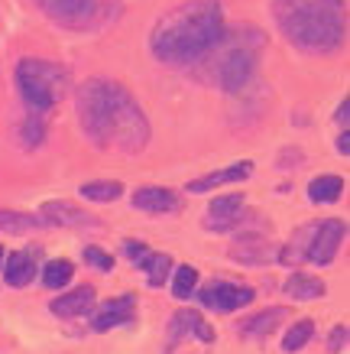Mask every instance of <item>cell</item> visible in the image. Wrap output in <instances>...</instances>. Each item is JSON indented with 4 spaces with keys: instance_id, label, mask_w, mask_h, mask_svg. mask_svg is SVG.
Returning a JSON list of instances; mask_svg holds the SVG:
<instances>
[{
    "instance_id": "cell-1",
    "label": "cell",
    "mask_w": 350,
    "mask_h": 354,
    "mask_svg": "<svg viewBox=\"0 0 350 354\" xmlns=\"http://www.w3.org/2000/svg\"><path fill=\"white\" fill-rule=\"evenodd\" d=\"M75 118L88 143L97 150L137 156L149 143V118L137 95L117 78L95 75L75 91Z\"/></svg>"
},
{
    "instance_id": "cell-2",
    "label": "cell",
    "mask_w": 350,
    "mask_h": 354,
    "mask_svg": "<svg viewBox=\"0 0 350 354\" xmlns=\"http://www.w3.org/2000/svg\"><path fill=\"white\" fill-rule=\"evenodd\" d=\"M227 20L221 0H185L162 13L149 32L153 59L172 68H188L204 62V55L221 43Z\"/></svg>"
},
{
    "instance_id": "cell-3",
    "label": "cell",
    "mask_w": 350,
    "mask_h": 354,
    "mask_svg": "<svg viewBox=\"0 0 350 354\" xmlns=\"http://www.w3.org/2000/svg\"><path fill=\"white\" fill-rule=\"evenodd\" d=\"M273 20L282 39L305 55H331L347 39L344 0H273Z\"/></svg>"
},
{
    "instance_id": "cell-4",
    "label": "cell",
    "mask_w": 350,
    "mask_h": 354,
    "mask_svg": "<svg viewBox=\"0 0 350 354\" xmlns=\"http://www.w3.org/2000/svg\"><path fill=\"white\" fill-rule=\"evenodd\" d=\"M266 46V36L244 23L240 30H224L221 43L214 46L204 59H211V78L214 85L227 95H240L260 72V49Z\"/></svg>"
},
{
    "instance_id": "cell-5",
    "label": "cell",
    "mask_w": 350,
    "mask_h": 354,
    "mask_svg": "<svg viewBox=\"0 0 350 354\" xmlns=\"http://www.w3.org/2000/svg\"><path fill=\"white\" fill-rule=\"evenodd\" d=\"M13 78H17V91H20L26 111L43 114V118L68 95V85H72L68 68L49 62V59H20Z\"/></svg>"
},
{
    "instance_id": "cell-6",
    "label": "cell",
    "mask_w": 350,
    "mask_h": 354,
    "mask_svg": "<svg viewBox=\"0 0 350 354\" xmlns=\"http://www.w3.org/2000/svg\"><path fill=\"white\" fill-rule=\"evenodd\" d=\"M39 13L49 23L62 26L72 32L101 30L110 17V3L107 0H32Z\"/></svg>"
},
{
    "instance_id": "cell-7",
    "label": "cell",
    "mask_w": 350,
    "mask_h": 354,
    "mask_svg": "<svg viewBox=\"0 0 350 354\" xmlns=\"http://www.w3.org/2000/svg\"><path fill=\"white\" fill-rule=\"evenodd\" d=\"M347 237V225L340 218H324V221H315V231H311V241H308V254L305 263H315V267H331L334 257H338L340 244Z\"/></svg>"
},
{
    "instance_id": "cell-8",
    "label": "cell",
    "mask_w": 350,
    "mask_h": 354,
    "mask_svg": "<svg viewBox=\"0 0 350 354\" xmlns=\"http://www.w3.org/2000/svg\"><path fill=\"white\" fill-rule=\"evenodd\" d=\"M256 292L244 283H227V279H214L202 290V306L208 312H237L253 302Z\"/></svg>"
},
{
    "instance_id": "cell-9",
    "label": "cell",
    "mask_w": 350,
    "mask_h": 354,
    "mask_svg": "<svg viewBox=\"0 0 350 354\" xmlns=\"http://www.w3.org/2000/svg\"><path fill=\"white\" fill-rule=\"evenodd\" d=\"M246 198L244 192H231V195H217L211 205H208V215H204L202 225L208 227V231H237L240 227V221L246 218Z\"/></svg>"
},
{
    "instance_id": "cell-10",
    "label": "cell",
    "mask_w": 350,
    "mask_h": 354,
    "mask_svg": "<svg viewBox=\"0 0 350 354\" xmlns=\"http://www.w3.org/2000/svg\"><path fill=\"white\" fill-rule=\"evenodd\" d=\"M182 338H198V342H204V344H214L217 335H214V328L204 322L198 312L182 309V312H175V319H172V325H169V344H166V351L175 348Z\"/></svg>"
},
{
    "instance_id": "cell-11",
    "label": "cell",
    "mask_w": 350,
    "mask_h": 354,
    "mask_svg": "<svg viewBox=\"0 0 350 354\" xmlns=\"http://www.w3.org/2000/svg\"><path fill=\"white\" fill-rule=\"evenodd\" d=\"M276 244L263 234H244L231 247V257L246 267H263V263H276Z\"/></svg>"
},
{
    "instance_id": "cell-12",
    "label": "cell",
    "mask_w": 350,
    "mask_h": 354,
    "mask_svg": "<svg viewBox=\"0 0 350 354\" xmlns=\"http://www.w3.org/2000/svg\"><path fill=\"white\" fill-rule=\"evenodd\" d=\"M133 315H137V296H117V299H107L101 309L91 315V328L95 332H110L117 325H127L133 322Z\"/></svg>"
},
{
    "instance_id": "cell-13",
    "label": "cell",
    "mask_w": 350,
    "mask_h": 354,
    "mask_svg": "<svg viewBox=\"0 0 350 354\" xmlns=\"http://www.w3.org/2000/svg\"><path fill=\"white\" fill-rule=\"evenodd\" d=\"M46 225H55V227H101L95 215H88L85 208H78L72 202H46L39 208Z\"/></svg>"
},
{
    "instance_id": "cell-14",
    "label": "cell",
    "mask_w": 350,
    "mask_h": 354,
    "mask_svg": "<svg viewBox=\"0 0 350 354\" xmlns=\"http://www.w3.org/2000/svg\"><path fill=\"white\" fill-rule=\"evenodd\" d=\"M130 202L137 212H146V215H172L179 208V195L162 185H146V189H137Z\"/></svg>"
},
{
    "instance_id": "cell-15",
    "label": "cell",
    "mask_w": 350,
    "mask_h": 354,
    "mask_svg": "<svg viewBox=\"0 0 350 354\" xmlns=\"http://www.w3.org/2000/svg\"><path fill=\"white\" fill-rule=\"evenodd\" d=\"M95 299H97L95 286H78V290L62 292L59 299H52L49 312H52L55 319H81V315H88V312L95 309Z\"/></svg>"
},
{
    "instance_id": "cell-16",
    "label": "cell",
    "mask_w": 350,
    "mask_h": 354,
    "mask_svg": "<svg viewBox=\"0 0 350 354\" xmlns=\"http://www.w3.org/2000/svg\"><path fill=\"white\" fill-rule=\"evenodd\" d=\"M250 172H253V162H233L227 169L208 172L202 179H191L185 189H188V195H204V192H214V189H224V185H231V183H244Z\"/></svg>"
},
{
    "instance_id": "cell-17",
    "label": "cell",
    "mask_w": 350,
    "mask_h": 354,
    "mask_svg": "<svg viewBox=\"0 0 350 354\" xmlns=\"http://www.w3.org/2000/svg\"><path fill=\"white\" fill-rule=\"evenodd\" d=\"M0 267H3V283H7L10 290H23V286H30L32 277H36V260H32L30 250L7 254Z\"/></svg>"
},
{
    "instance_id": "cell-18",
    "label": "cell",
    "mask_w": 350,
    "mask_h": 354,
    "mask_svg": "<svg viewBox=\"0 0 350 354\" xmlns=\"http://www.w3.org/2000/svg\"><path fill=\"white\" fill-rule=\"evenodd\" d=\"M282 322H286V309H282V306H273V309L256 312V315L244 319V322H240V335H244V338H250V342H256V338L273 335Z\"/></svg>"
},
{
    "instance_id": "cell-19",
    "label": "cell",
    "mask_w": 350,
    "mask_h": 354,
    "mask_svg": "<svg viewBox=\"0 0 350 354\" xmlns=\"http://www.w3.org/2000/svg\"><path fill=\"white\" fill-rule=\"evenodd\" d=\"M282 292H286L289 299L295 302H311V299H321L324 296V283L318 277H308V273H292V277L282 283Z\"/></svg>"
},
{
    "instance_id": "cell-20",
    "label": "cell",
    "mask_w": 350,
    "mask_h": 354,
    "mask_svg": "<svg viewBox=\"0 0 350 354\" xmlns=\"http://www.w3.org/2000/svg\"><path fill=\"white\" fill-rule=\"evenodd\" d=\"M344 195V179L328 172V176H315L311 183H308V198L318 205H334Z\"/></svg>"
},
{
    "instance_id": "cell-21",
    "label": "cell",
    "mask_w": 350,
    "mask_h": 354,
    "mask_svg": "<svg viewBox=\"0 0 350 354\" xmlns=\"http://www.w3.org/2000/svg\"><path fill=\"white\" fill-rule=\"evenodd\" d=\"M43 215H26V212H10L0 208V234H30L32 227H43Z\"/></svg>"
},
{
    "instance_id": "cell-22",
    "label": "cell",
    "mask_w": 350,
    "mask_h": 354,
    "mask_svg": "<svg viewBox=\"0 0 350 354\" xmlns=\"http://www.w3.org/2000/svg\"><path fill=\"white\" fill-rule=\"evenodd\" d=\"M120 195H124V183H117V179H95V183L81 185V198L88 202H114Z\"/></svg>"
},
{
    "instance_id": "cell-23",
    "label": "cell",
    "mask_w": 350,
    "mask_h": 354,
    "mask_svg": "<svg viewBox=\"0 0 350 354\" xmlns=\"http://www.w3.org/2000/svg\"><path fill=\"white\" fill-rule=\"evenodd\" d=\"M72 277H75V263H72V260H65V257L49 260V263H46V270H43V286H46V290H59V286H68V283H72Z\"/></svg>"
},
{
    "instance_id": "cell-24",
    "label": "cell",
    "mask_w": 350,
    "mask_h": 354,
    "mask_svg": "<svg viewBox=\"0 0 350 354\" xmlns=\"http://www.w3.org/2000/svg\"><path fill=\"white\" fill-rule=\"evenodd\" d=\"M311 338H315V322H311V319H298V322L289 325L286 338H282V351H289V354L302 351Z\"/></svg>"
},
{
    "instance_id": "cell-25",
    "label": "cell",
    "mask_w": 350,
    "mask_h": 354,
    "mask_svg": "<svg viewBox=\"0 0 350 354\" xmlns=\"http://www.w3.org/2000/svg\"><path fill=\"white\" fill-rule=\"evenodd\" d=\"M139 270L146 273L149 286H153V290H159L162 283L172 277V257H169V254H149V260Z\"/></svg>"
},
{
    "instance_id": "cell-26",
    "label": "cell",
    "mask_w": 350,
    "mask_h": 354,
    "mask_svg": "<svg viewBox=\"0 0 350 354\" xmlns=\"http://www.w3.org/2000/svg\"><path fill=\"white\" fill-rule=\"evenodd\" d=\"M198 292V270L195 267H172V296L191 299Z\"/></svg>"
},
{
    "instance_id": "cell-27",
    "label": "cell",
    "mask_w": 350,
    "mask_h": 354,
    "mask_svg": "<svg viewBox=\"0 0 350 354\" xmlns=\"http://www.w3.org/2000/svg\"><path fill=\"white\" fill-rule=\"evenodd\" d=\"M20 130H23V143H26V147L43 143V137H46V120H43V114H26V120L20 124Z\"/></svg>"
},
{
    "instance_id": "cell-28",
    "label": "cell",
    "mask_w": 350,
    "mask_h": 354,
    "mask_svg": "<svg viewBox=\"0 0 350 354\" xmlns=\"http://www.w3.org/2000/svg\"><path fill=\"white\" fill-rule=\"evenodd\" d=\"M85 260L95 270H101V273H110V270H114V257L107 254L104 247H97V244H88L85 247Z\"/></svg>"
},
{
    "instance_id": "cell-29",
    "label": "cell",
    "mask_w": 350,
    "mask_h": 354,
    "mask_svg": "<svg viewBox=\"0 0 350 354\" xmlns=\"http://www.w3.org/2000/svg\"><path fill=\"white\" fill-rule=\"evenodd\" d=\"M124 254L130 257V263H133V267H143L153 250H149L146 244H139V241H124Z\"/></svg>"
},
{
    "instance_id": "cell-30",
    "label": "cell",
    "mask_w": 350,
    "mask_h": 354,
    "mask_svg": "<svg viewBox=\"0 0 350 354\" xmlns=\"http://www.w3.org/2000/svg\"><path fill=\"white\" fill-rule=\"evenodd\" d=\"M347 344V325H338L334 332H331V351H340Z\"/></svg>"
},
{
    "instance_id": "cell-31",
    "label": "cell",
    "mask_w": 350,
    "mask_h": 354,
    "mask_svg": "<svg viewBox=\"0 0 350 354\" xmlns=\"http://www.w3.org/2000/svg\"><path fill=\"white\" fill-rule=\"evenodd\" d=\"M0 263H3V247H0Z\"/></svg>"
}]
</instances>
